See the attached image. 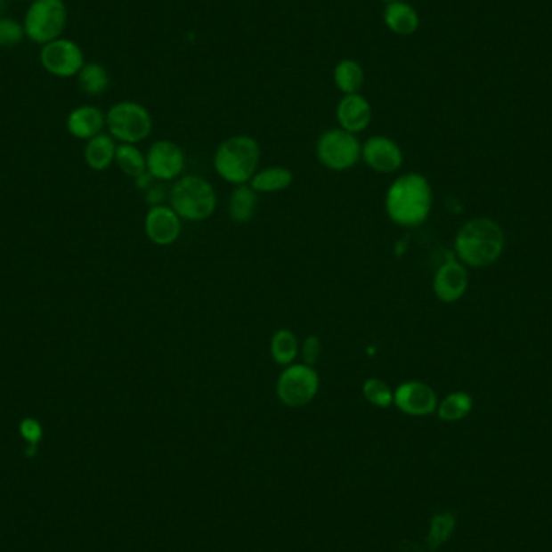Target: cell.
Returning a JSON list of instances; mask_svg holds the SVG:
<instances>
[{"instance_id":"obj_19","label":"cell","mask_w":552,"mask_h":552,"mask_svg":"<svg viewBox=\"0 0 552 552\" xmlns=\"http://www.w3.org/2000/svg\"><path fill=\"white\" fill-rule=\"evenodd\" d=\"M294 182V175L289 168L281 165H273L267 168H259L250 180V188L257 194H275L286 191Z\"/></svg>"},{"instance_id":"obj_29","label":"cell","mask_w":552,"mask_h":552,"mask_svg":"<svg viewBox=\"0 0 552 552\" xmlns=\"http://www.w3.org/2000/svg\"><path fill=\"white\" fill-rule=\"evenodd\" d=\"M321 353H323L321 339L319 337H315V335L305 337L303 345H301V349H299V355L303 357V363L311 365V367L317 365L320 357H321Z\"/></svg>"},{"instance_id":"obj_5","label":"cell","mask_w":552,"mask_h":552,"mask_svg":"<svg viewBox=\"0 0 552 552\" xmlns=\"http://www.w3.org/2000/svg\"><path fill=\"white\" fill-rule=\"evenodd\" d=\"M27 39L31 43H53L63 37L69 23V9L63 0H33L23 18Z\"/></svg>"},{"instance_id":"obj_7","label":"cell","mask_w":552,"mask_h":552,"mask_svg":"<svg viewBox=\"0 0 552 552\" xmlns=\"http://www.w3.org/2000/svg\"><path fill=\"white\" fill-rule=\"evenodd\" d=\"M315 154L325 168L331 172H345L361 162L362 142L357 134L333 128L320 134L315 144Z\"/></svg>"},{"instance_id":"obj_3","label":"cell","mask_w":552,"mask_h":552,"mask_svg":"<svg viewBox=\"0 0 552 552\" xmlns=\"http://www.w3.org/2000/svg\"><path fill=\"white\" fill-rule=\"evenodd\" d=\"M504 248V233L499 224L488 218L470 220L459 230L456 252L470 267H486L499 259Z\"/></svg>"},{"instance_id":"obj_4","label":"cell","mask_w":552,"mask_h":552,"mask_svg":"<svg viewBox=\"0 0 552 552\" xmlns=\"http://www.w3.org/2000/svg\"><path fill=\"white\" fill-rule=\"evenodd\" d=\"M168 206L186 222H206L215 214L216 191L198 175H183L168 191Z\"/></svg>"},{"instance_id":"obj_16","label":"cell","mask_w":552,"mask_h":552,"mask_svg":"<svg viewBox=\"0 0 552 552\" xmlns=\"http://www.w3.org/2000/svg\"><path fill=\"white\" fill-rule=\"evenodd\" d=\"M105 126V113L95 105H81L71 110L67 118V130L73 138L89 141L101 134Z\"/></svg>"},{"instance_id":"obj_8","label":"cell","mask_w":552,"mask_h":552,"mask_svg":"<svg viewBox=\"0 0 552 552\" xmlns=\"http://www.w3.org/2000/svg\"><path fill=\"white\" fill-rule=\"evenodd\" d=\"M320 389V375L315 367L305 363H291L283 367L276 380V396L281 404L299 409L311 404Z\"/></svg>"},{"instance_id":"obj_27","label":"cell","mask_w":552,"mask_h":552,"mask_svg":"<svg viewBox=\"0 0 552 552\" xmlns=\"http://www.w3.org/2000/svg\"><path fill=\"white\" fill-rule=\"evenodd\" d=\"M454 525H456V520L454 515L444 512V514H436L432 520V530H430V535L426 540V544L430 548V551L438 549L441 544L448 541L449 536L452 535L454 532Z\"/></svg>"},{"instance_id":"obj_31","label":"cell","mask_w":552,"mask_h":552,"mask_svg":"<svg viewBox=\"0 0 552 552\" xmlns=\"http://www.w3.org/2000/svg\"><path fill=\"white\" fill-rule=\"evenodd\" d=\"M146 198L150 200L152 206H160L164 199H168V192H165L160 186L152 184V186L147 190ZM152 206H150V207H152Z\"/></svg>"},{"instance_id":"obj_18","label":"cell","mask_w":552,"mask_h":552,"mask_svg":"<svg viewBox=\"0 0 552 552\" xmlns=\"http://www.w3.org/2000/svg\"><path fill=\"white\" fill-rule=\"evenodd\" d=\"M257 207L259 194L250 188V184L234 186L228 199V215L233 223H249L257 214Z\"/></svg>"},{"instance_id":"obj_17","label":"cell","mask_w":552,"mask_h":552,"mask_svg":"<svg viewBox=\"0 0 552 552\" xmlns=\"http://www.w3.org/2000/svg\"><path fill=\"white\" fill-rule=\"evenodd\" d=\"M385 25L396 36H412L420 27V17L417 10L402 0L391 2L383 13Z\"/></svg>"},{"instance_id":"obj_6","label":"cell","mask_w":552,"mask_h":552,"mask_svg":"<svg viewBox=\"0 0 552 552\" xmlns=\"http://www.w3.org/2000/svg\"><path fill=\"white\" fill-rule=\"evenodd\" d=\"M109 134L120 144H138L152 133V115L146 107L134 101H121L105 113Z\"/></svg>"},{"instance_id":"obj_15","label":"cell","mask_w":552,"mask_h":552,"mask_svg":"<svg viewBox=\"0 0 552 552\" xmlns=\"http://www.w3.org/2000/svg\"><path fill=\"white\" fill-rule=\"evenodd\" d=\"M467 285V270L458 262H446L444 265H441L433 280V289L436 297L446 304L459 301L466 293Z\"/></svg>"},{"instance_id":"obj_9","label":"cell","mask_w":552,"mask_h":552,"mask_svg":"<svg viewBox=\"0 0 552 552\" xmlns=\"http://www.w3.org/2000/svg\"><path fill=\"white\" fill-rule=\"evenodd\" d=\"M39 63L51 77L75 78L85 67L86 59L79 44L69 37H59L53 43L44 44L39 51Z\"/></svg>"},{"instance_id":"obj_33","label":"cell","mask_w":552,"mask_h":552,"mask_svg":"<svg viewBox=\"0 0 552 552\" xmlns=\"http://www.w3.org/2000/svg\"><path fill=\"white\" fill-rule=\"evenodd\" d=\"M383 2H386V4H391V2H397V0H383Z\"/></svg>"},{"instance_id":"obj_2","label":"cell","mask_w":552,"mask_h":552,"mask_svg":"<svg viewBox=\"0 0 552 552\" xmlns=\"http://www.w3.org/2000/svg\"><path fill=\"white\" fill-rule=\"evenodd\" d=\"M262 149L254 138L248 134H236L224 139L214 154V168L216 175L233 186L249 184L254 175L259 172Z\"/></svg>"},{"instance_id":"obj_20","label":"cell","mask_w":552,"mask_h":552,"mask_svg":"<svg viewBox=\"0 0 552 552\" xmlns=\"http://www.w3.org/2000/svg\"><path fill=\"white\" fill-rule=\"evenodd\" d=\"M117 144L110 134H97L87 141L85 147V160L87 166L95 172H104L115 162Z\"/></svg>"},{"instance_id":"obj_22","label":"cell","mask_w":552,"mask_h":552,"mask_svg":"<svg viewBox=\"0 0 552 552\" xmlns=\"http://www.w3.org/2000/svg\"><path fill=\"white\" fill-rule=\"evenodd\" d=\"M333 79L343 94H359L365 83V71L359 61L345 59L333 69Z\"/></svg>"},{"instance_id":"obj_24","label":"cell","mask_w":552,"mask_h":552,"mask_svg":"<svg viewBox=\"0 0 552 552\" xmlns=\"http://www.w3.org/2000/svg\"><path fill=\"white\" fill-rule=\"evenodd\" d=\"M115 164L133 180H138L139 176L147 173L146 154H142V150L138 149L136 144H118Z\"/></svg>"},{"instance_id":"obj_23","label":"cell","mask_w":552,"mask_h":552,"mask_svg":"<svg viewBox=\"0 0 552 552\" xmlns=\"http://www.w3.org/2000/svg\"><path fill=\"white\" fill-rule=\"evenodd\" d=\"M78 86L83 94L89 97H97V95L104 94L110 85V77L109 71L102 63L99 61H86L85 67L79 69Z\"/></svg>"},{"instance_id":"obj_1","label":"cell","mask_w":552,"mask_h":552,"mask_svg":"<svg viewBox=\"0 0 552 552\" xmlns=\"http://www.w3.org/2000/svg\"><path fill=\"white\" fill-rule=\"evenodd\" d=\"M433 191L420 173L399 175L385 194V212L389 220L402 228H415L432 212Z\"/></svg>"},{"instance_id":"obj_21","label":"cell","mask_w":552,"mask_h":552,"mask_svg":"<svg viewBox=\"0 0 552 552\" xmlns=\"http://www.w3.org/2000/svg\"><path fill=\"white\" fill-rule=\"evenodd\" d=\"M299 349L301 343L296 333L289 329H276L270 339V357L281 367L296 362V359L299 357Z\"/></svg>"},{"instance_id":"obj_30","label":"cell","mask_w":552,"mask_h":552,"mask_svg":"<svg viewBox=\"0 0 552 552\" xmlns=\"http://www.w3.org/2000/svg\"><path fill=\"white\" fill-rule=\"evenodd\" d=\"M43 425L36 418H25L20 423V434L27 441L28 446H37L43 440Z\"/></svg>"},{"instance_id":"obj_14","label":"cell","mask_w":552,"mask_h":552,"mask_svg":"<svg viewBox=\"0 0 552 552\" xmlns=\"http://www.w3.org/2000/svg\"><path fill=\"white\" fill-rule=\"evenodd\" d=\"M373 110L361 93L345 94L337 105V120L341 130L359 134L370 126Z\"/></svg>"},{"instance_id":"obj_34","label":"cell","mask_w":552,"mask_h":552,"mask_svg":"<svg viewBox=\"0 0 552 552\" xmlns=\"http://www.w3.org/2000/svg\"><path fill=\"white\" fill-rule=\"evenodd\" d=\"M20 2H29V4H31V2H33V0H20Z\"/></svg>"},{"instance_id":"obj_11","label":"cell","mask_w":552,"mask_h":552,"mask_svg":"<svg viewBox=\"0 0 552 552\" xmlns=\"http://www.w3.org/2000/svg\"><path fill=\"white\" fill-rule=\"evenodd\" d=\"M361 160L373 172L391 175L401 170L404 154L394 139L388 136H371L362 144Z\"/></svg>"},{"instance_id":"obj_25","label":"cell","mask_w":552,"mask_h":552,"mask_svg":"<svg viewBox=\"0 0 552 552\" xmlns=\"http://www.w3.org/2000/svg\"><path fill=\"white\" fill-rule=\"evenodd\" d=\"M472 397L467 393H452L444 397V401L438 404V415L444 422H459L466 418L468 412L472 410Z\"/></svg>"},{"instance_id":"obj_28","label":"cell","mask_w":552,"mask_h":552,"mask_svg":"<svg viewBox=\"0 0 552 552\" xmlns=\"http://www.w3.org/2000/svg\"><path fill=\"white\" fill-rule=\"evenodd\" d=\"M25 28L15 18L0 17V47H15L23 43Z\"/></svg>"},{"instance_id":"obj_10","label":"cell","mask_w":552,"mask_h":552,"mask_svg":"<svg viewBox=\"0 0 552 552\" xmlns=\"http://www.w3.org/2000/svg\"><path fill=\"white\" fill-rule=\"evenodd\" d=\"M147 173L156 182H176L186 168V154L183 147L170 139H160L150 144L146 154Z\"/></svg>"},{"instance_id":"obj_12","label":"cell","mask_w":552,"mask_h":552,"mask_svg":"<svg viewBox=\"0 0 552 552\" xmlns=\"http://www.w3.org/2000/svg\"><path fill=\"white\" fill-rule=\"evenodd\" d=\"M183 220L170 206H152L144 218L147 239L156 246H172L180 239Z\"/></svg>"},{"instance_id":"obj_13","label":"cell","mask_w":552,"mask_h":552,"mask_svg":"<svg viewBox=\"0 0 552 552\" xmlns=\"http://www.w3.org/2000/svg\"><path fill=\"white\" fill-rule=\"evenodd\" d=\"M394 406L412 417H425L438 409V397L423 381H404L394 389Z\"/></svg>"},{"instance_id":"obj_26","label":"cell","mask_w":552,"mask_h":552,"mask_svg":"<svg viewBox=\"0 0 552 552\" xmlns=\"http://www.w3.org/2000/svg\"><path fill=\"white\" fill-rule=\"evenodd\" d=\"M362 396L369 404L378 409H388L394 402V391L386 381L377 377L363 381Z\"/></svg>"},{"instance_id":"obj_32","label":"cell","mask_w":552,"mask_h":552,"mask_svg":"<svg viewBox=\"0 0 552 552\" xmlns=\"http://www.w3.org/2000/svg\"><path fill=\"white\" fill-rule=\"evenodd\" d=\"M5 5H7V0H0V13L5 10Z\"/></svg>"}]
</instances>
